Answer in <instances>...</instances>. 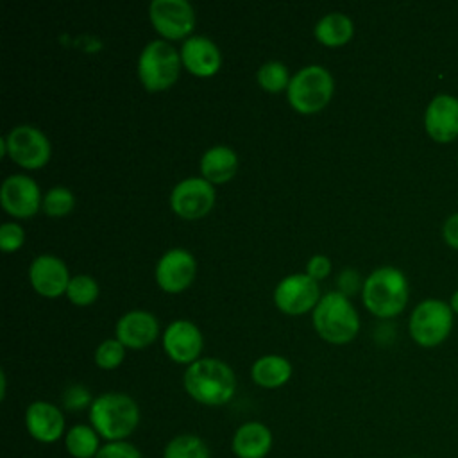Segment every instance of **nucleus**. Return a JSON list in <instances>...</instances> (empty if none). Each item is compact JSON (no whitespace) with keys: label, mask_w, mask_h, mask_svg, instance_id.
<instances>
[{"label":"nucleus","mask_w":458,"mask_h":458,"mask_svg":"<svg viewBox=\"0 0 458 458\" xmlns=\"http://www.w3.org/2000/svg\"><path fill=\"white\" fill-rule=\"evenodd\" d=\"M148 16L154 29L166 39H182L195 27V11L186 0H152Z\"/></svg>","instance_id":"obj_11"},{"label":"nucleus","mask_w":458,"mask_h":458,"mask_svg":"<svg viewBox=\"0 0 458 458\" xmlns=\"http://www.w3.org/2000/svg\"><path fill=\"white\" fill-rule=\"evenodd\" d=\"M25 242V231L16 222H5L0 225V249L4 252L18 250Z\"/></svg>","instance_id":"obj_31"},{"label":"nucleus","mask_w":458,"mask_h":458,"mask_svg":"<svg viewBox=\"0 0 458 458\" xmlns=\"http://www.w3.org/2000/svg\"><path fill=\"white\" fill-rule=\"evenodd\" d=\"M354 32L352 20L344 13H327L315 23L313 34L326 47H340L345 45Z\"/></svg>","instance_id":"obj_23"},{"label":"nucleus","mask_w":458,"mask_h":458,"mask_svg":"<svg viewBox=\"0 0 458 458\" xmlns=\"http://www.w3.org/2000/svg\"><path fill=\"white\" fill-rule=\"evenodd\" d=\"M426 132L438 143L458 138V98L449 93L433 97L424 113Z\"/></svg>","instance_id":"obj_17"},{"label":"nucleus","mask_w":458,"mask_h":458,"mask_svg":"<svg viewBox=\"0 0 458 458\" xmlns=\"http://www.w3.org/2000/svg\"><path fill=\"white\" fill-rule=\"evenodd\" d=\"M442 236L449 247L458 249V213H453L451 216H447L442 227Z\"/></svg>","instance_id":"obj_35"},{"label":"nucleus","mask_w":458,"mask_h":458,"mask_svg":"<svg viewBox=\"0 0 458 458\" xmlns=\"http://www.w3.org/2000/svg\"><path fill=\"white\" fill-rule=\"evenodd\" d=\"M215 204V186L204 177H186L170 191V208L186 220L202 218Z\"/></svg>","instance_id":"obj_9"},{"label":"nucleus","mask_w":458,"mask_h":458,"mask_svg":"<svg viewBox=\"0 0 458 458\" xmlns=\"http://www.w3.org/2000/svg\"><path fill=\"white\" fill-rule=\"evenodd\" d=\"M186 394L204 406H222L236 392L233 369L218 358H199L186 367L182 376Z\"/></svg>","instance_id":"obj_1"},{"label":"nucleus","mask_w":458,"mask_h":458,"mask_svg":"<svg viewBox=\"0 0 458 458\" xmlns=\"http://www.w3.org/2000/svg\"><path fill=\"white\" fill-rule=\"evenodd\" d=\"M0 381H2V390H0V397H5V374L0 372Z\"/></svg>","instance_id":"obj_37"},{"label":"nucleus","mask_w":458,"mask_h":458,"mask_svg":"<svg viewBox=\"0 0 458 458\" xmlns=\"http://www.w3.org/2000/svg\"><path fill=\"white\" fill-rule=\"evenodd\" d=\"M250 377L261 388H279L292 377V363L281 354H265L252 363Z\"/></svg>","instance_id":"obj_22"},{"label":"nucleus","mask_w":458,"mask_h":458,"mask_svg":"<svg viewBox=\"0 0 458 458\" xmlns=\"http://www.w3.org/2000/svg\"><path fill=\"white\" fill-rule=\"evenodd\" d=\"M163 458H211V454L208 444L200 437L193 433H182L166 442Z\"/></svg>","instance_id":"obj_25"},{"label":"nucleus","mask_w":458,"mask_h":458,"mask_svg":"<svg viewBox=\"0 0 458 458\" xmlns=\"http://www.w3.org/2000/svg\"><path fill=\"white\" fill-rule=\"evenodd\" d=\"M181 63L197 77H211L222 64V54L208 36H190L181 45Z\"/></svg>","instance_id":"obj_19"},{"label":"nucleus","mask_w":458,"mask_h":458,"mask_svg":"<svg viewBox=\"0 0 458 458\" xmlns=\"http://www.w3.org/2000/svg\"><path fill=\"white\" fill-rule=\"evenodd\" d=\"M338 286L344 295H349V293H354L358 288H360V276L356 270L352 268H345L340 272L338 276Z\"/></svg>","instance_id":"obj_34"},{"label":"nucleus","mask_w":458,"mask_h":458,"mask_svg":"<svg viewBox=\"0 0 458 458\" xmlns=\"http://www.w3.org/2000/svg\"><path fill=\"white\" fill-rule=\"evenodd\" d=\"M333 89L335 81L329 70L320 64H308L292 75L286 97L295 111L311 114L327 106L333 97Z\"/></svg>","instance_id":"obj_6"},{"label":"nucleus","mask_w":458,"mask_h":458,"mask_svg":"<svg viewBox=\"0 0 458 458\" xmlns=\"http://www.w3.org/2000/svg\"><path fill=\"white\" fill-rule=\"evenodd\" d=\"M95 458H143V454L134 444H131L127 440H120V442L102 444V447Z\"/></svg>","instance_id":"obj_32"},{"label":"nucleus","mask_w":458,"mask_h":458,"mask_svg":"<svg viewBox=\"0 0 458 458\" xmlns=\"http://www.w3.org/2000/svg\"><path fill=\"white\" fill-rule=\"evenodd\" d=\"M75 206V197L72 190L66 186H52L45 195H43V211L45 215L52 218H59L68 215Z\"/></svg>","instance_id":"obj_28"},{"label":"nucleus","mask_w":458,"mask_h":458,"mask_svg":"<svg viewBox=\"0 0 458 458\" xmlns=\"http://www.w3.org/2000/svg\"><path fill=\"white\" fill-rule=\"evenodd\" d=\"M0 204L16 218H30L39 211L43 199L39 186L32 177L25 174H13L5 177L0 186Z\"/></svg>","instance_id":"obj_12"},{"label":"nucleus","mask_w":458,"mask_h":458,"mask_svg":"<svg viewBox=\"0 0 458 458\" xmlns=\"http://www.w3.org/2000/svg\"><path fill=\"white\" fill-rule=\"evenodd\" d=\"M114 335L125 347L143 349L157 338L159 322L156 315L147 310H131L116 320Z\"/></svg>","instance_id":"obj_18"},{"label":"nucleus","mask_w":458,"mask_h":458,"mask_svg":"<svg viewBox=\"0 0 458 458\" xmlns=\"http://www.w3.org/2000/svg\"><path fill=\"white\" fill-rule=\"evenodd\" d=\"M411 458H420V456H411Z\"/></svg>","instance_id":"obj_38"},{"label":"nucleus","mask_w":458,"mask_h":458,"mask_svg":"<svg viewBox=\"0 0 458 458\" xmlns=\"http://www.w3.org/2000/svg\"><path fill=\"white\" fill-rule=\"evenodd\" d=\"M315 331L329 344H347L360 329V317L352 302L342 292H327L311 313Z\"/></svg>","instance_id":"obj_4"},{"label":"nucleus","mask_w":458,"mask_h":458,"mask_svg":"<svg viewBox=\"0 0 458 458\" xmlns=\"http://www.w3.org/2000/svg\"><path fill=\"white\" fill-rule=\"evenodd\" d=\"M25 428L39 444H55L68 431L63 411L48 401H34L27 406Z\"/></svg>","instance_id":"obj_15"},{"label":"nucleus","mask_w":458,"mask_h":458,"mask_svg":"<svg viewBox=\"0 0 458 458\" xmlns=\"http://www.w3.org/2000/svg\"><path fill=\"white\" fill-rule=\"evenodd\" d=\"M449 304H451L453 311H454V313H458V290L453 293V297H451V302H449Z\"/></svg>","instance_id":"obj_36"},{"label":"nucleus","mask_w":458,"mask_h":458,"mask_svg":"<svg viewBox=\"0 0 458 458\" xmlns=\"http://www.w3.org/2000/svg\"><path fill=\"white\" fill-rule=\"evenodd\" d=\"M70 279L68 267L54 254H39L29 267V281L43 297H57L66 293Z\"/></svg>","instance_id":"obj_16"},{"label":"nucleus","mask_w":458,"mask_h":458,"mask_svg":"<svg viewBox=\"0 0 458 458\" xmlns=\"http://www.w3.org/2000/svg\"><path fill=\"white\" fill-rule=\"evenodd\" d=\"M331 272V261L326 254H315L306 263V274L315 281L324 279Z\"/></svg>","instance_id":"obj_33"},{"label":"nucleus","mask_w":458,"mask_h":458,"mask_svg":"<svg viewBox=\"0 0 458 458\" xmlns=\"http://www.w3.org/2000/svg\"><path fill=\"white\" fill-rule=\"evenodd\" d=\"M202 345V333L190 320H174L163 331V349L175 363L191 365L199 360Z\"/></svg>","instance_id":"obj_14"},{"label":"nucleus","mask_w":458,"mask_h":458,"mask_svg":"<svg viewBox=\"0 0 458 458\" xmlns=\"http://www.w3.org/2000/svg\"><path fill=\"white\" fill-rule=\"evenodd\" d=\"M200 174L211 184H222L234 177L238 170V156L227 145H213L200 157Z\"/></svg>","instance_id":"obj_21"},{"label":"nucleus","mask_w":458,"mask_h":458,"mask_svg":"<svg viewBox=\"0 0 458 458\" xmlns=\"http://www.w3.org/2000/svg\"><path fill=\"white\" fill-rule=\"evenodd\" d=\"M100 447V435L91 424H75L64 435V449L72 458H95Z\"/></svg>","instance_id":"obj_24"},{"label":"nucleus","mask_w":458,"mask_h":458,"mask_svg":"<svg viewBox=\"0 0 458 458\" xmlns=\"http://www.w3.org/2000/svg\"><path fill=\"white\" fill-rule=\"evenodd\" d=\"M125 358V345L118 338H107L95 349V363L104 370L120 367Z\"/></svg>","instance_id":"obj_29"},{"label":"nucleus","mask_w":458,"mask_h":458,"mask_svg":"<svg viewBox=\"0 0 458 458\" xmlns=\"http://www.w3.org/2000/svg\"><path fill=\"white\" fill-rule=\"evenodd\" d=\"M408 279L395 267H379L372 270L361 284L365 308L379 318L399 315L408 302Z\"/></svg>","instance_id":"obj_3"},{"label":"nucleus","mask_w":458,"mask_h":458,"mask_svg":"<svg viewBox=\"0 0 458 458\" xmlns=\"http://www.w3.org/2000/svg\"><path fill=\"white\" fill-rule=\"evenodd\" d=\"M2 140L7 156L23 168H39L50 159V141L43 131L34 125H16Z\"/></svg>","instance_id":"obj_8"},{"label":"nucleus","mask_w":458,"mask_h":458,"mask_svg":"<svg viewBox=\"0 0 458 458\" xmlns=\"http://www.w3.org/2000/svg\"><path fill=\"white\" fill-rule=\"evenodd\" d=\"M197 272V261L186 249L174 247L166 250L156 263L157 286L168 293H179L186 290Z\"/></svg>","instance_id":"obj_13"},{"label":"nucleus","mask_w":458,"mask_h":458,"mask_svg":"<svg viewBox=\"0 0 458 458\" xmlns=\"http://www.w3.org/2000/svg\"><path fill=\"white\" fill-rule=\"evenodd\" d=\"M89 424L106 442L127 440L140 424L138 403L123 392H106L93 399L88 410Z\"/></svg>","instance_id":"obj_2"},{"label":"nucleus","mask_w":458,"mask_h":458,"mask_svg":"<svg viewBox=\"0 0 458 458\" xmlns=\"http://www.w3.org/2000/svg\"><path fill=\"white\" fill-rule=\"evenodd\" d=\"M95 397H91L89 390L84 385H70L63 392V406L70 411H81L84 408L89 410Z\"/></svg>","instance_id":"obj_30"},{"label":"nucleus","mask_w":458,"mask_h":458,"mask_svg":"<svg viewBox=\"0 0 458 458\" xmlns=\"http://www.w3.org/2000/svg\"><path fill=\"white\" fill-rule=\"evenodd\" d=\"M272 444L270 428L258 420L243 422L231 438V449L236 458H265L272 451Z\"/></svg>","instance_id":"obj_20"},{"label":"nucleus","mask_w":458,"mask_h":458,"mask_svg":"<svg viewBox=\"0 0 458 458\" xmlns=\"http://www.w3.org/2000/svg\"><path fill=\"white\" fill-rule=\"evenodd\" d=\"M453 308L440 299H424L419 302L408 322V329L415 344L420 347H437L453 329Z\"/></svg>","instance_id":"obj_7"},{"label":"nucleus","mask_w":458,"mask_h":458,"mask_svg":"<svg viewBox=\"0 0 458 458\" xmlns=\"http://www.w3.org/2000/svg\"><path fill=\"white\" fill-rule=\"evenodd\" d=\"M320 301L318 284L308 274H290L274 288V302L286 315H302Z\"/></svg>","instance_id":"obj_10"},{"label":"nucleus","mask_w":458,"mask_h":458,"mask_svg":"<svg viewBox=\"0 0 458 458\" xmlns=\"http://www.w3.org/2000/svg\"><path fill=\"white\" fill-rule=\"evenodd\" d=\"M181 52L166 39L148 41L138 57V79L148 91L168 89L181 72Z\"/></svg>","instance_id":"obj_5"},{"label":"nucleus","mask_w":458,"mask_h":458,"mask_svg":"<svg viewBox=\"0 0 458 458\" xmlns=\"http://www.w3.org/2000/svg\"><path fill=\"white\" fill-rule=\"evenodd\" d=\"M258 84L270 93H279L283 89L288 88L290 84V73L284 63L281 61H267L259 66L258 73H256Z\"/></svg>","instance_id":"obj_26"},{"label":"nucleus","mask_w":458,"mask_h":458,"mask_svg":"<svg viewBox=\"0 0 458 458\" xmlns=\"http://www.w3.org/2000/svg\"><path fill=\"white\" fill-rule=\"evenodd\" d=\"M98 283L88 276V274H75L72 276L68 288H66V297L77 304V306H89L97 301L98 297Z\"/></svg>","instance_id":"obj_27"}]
</instances>
